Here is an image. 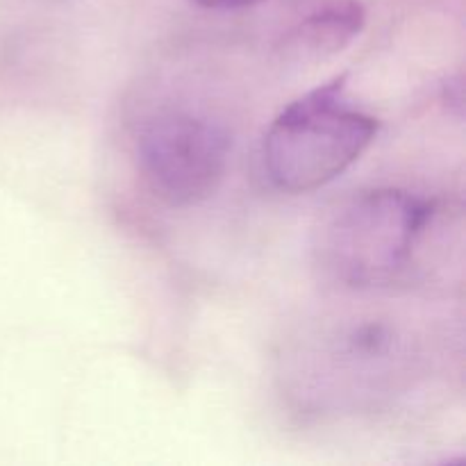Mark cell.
Here are the masks:
<instances>
[{"label": "cell", "mask_w": 466, "mask_h": 466, "mask_svg": "<svg viewBox=\"0 0 466 466\" xmlns=\"http://www.w3.org/2000/svg\"><path fill=\"white\" fill-rule=\"evenodd\" d=\"M232 139L221 123L185 109H167L144 123L137 164L155 198L168 208H194L221 189Z\"/></svg>", "instance_id": "cell-3"}, {"label": "cell", "mask_w": 466, "mask_h": 466, "mask_svg": "<svg viewBox=\"0 0 466 466\" xmlns=\"http://www.w3.org/2000/svg\"><path fill=\"white\" fill-rule=\"evenodd\" d=\"M437 205L403 189L360 191L319 232V267L344 289L405 280L437 221Z\"/></svg>", "instance_id": "cell-1"}, {"label": "cell", "mask_w": 466, "mask_h": 466, "mask_svg": "<svg viewBox=\"0 0 466 466\" xmlns=\"http://www.w3.org/2000/svg\"><path fill=\"white\" fill-rule=\"evenodd\" d=\"M346 77L287 105L262 139V168L276 189L308 194L349 171L378 137L380 123L346 98Z\"/></svg>", "instance_id": "cell-2"}, {"label": "cell", "mask_w": 466, "mask_h": 466, "mask_svg": "<svg viewBox=\"0 0 466 466\" xmlns=\"http://www.w3.org/2000/svg\"><path fill=\"white\" fill-rule=\"evenodd\" d=\"M367 9L360 0H332L291 27L278 46L285 64L308 66L339 55L362 32Z\"/></svg>", "instance_id": "cell-4"}, {"label": "cell", "mask_w": 466, "mask_h": 466, "mask_svg": "<svg viewBox=\"0 0 466 466\" xmlns=\"http://www.w3.org/2000/svg\"><path fill=\"white\" fill-rule=\"evenodd\" d=\"M194 5L203 9H218V12H230V9H246L253 5L262 3V0H191Z\"/></svg>", "instance_id": "cell-5"}]
</instances>
